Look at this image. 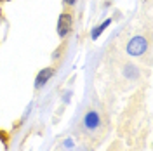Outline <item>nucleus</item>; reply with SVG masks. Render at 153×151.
<instances>
[{"label":"nucleus","mask_w":153,"mask_h":151,"mask_svg":"<svg viewBox=\"0 0 153 151\" xmlns=\"http://www.w3.org/2000/svg\"><path fill=\"white\" fill-rule=\"evenodd\" d=\"M146 50H148V40H146V37H143V35L132 37L127 42V45H125V52L131 57H141Z\"/></svg>","instance_id":"obj_1"},{"label":"nucleus","mask_w":153,"mask_h":151,"mask_svg":"<svg viewBox=\"0 0 153 151\" xmlns=\"http://www.w3.org/2000/svg\"><path fill=\"white\" fill-rule=\"evenodd\" d=\"M71 30H73V16L66 12V10H63L61 14H59V18H57V37L59 38H66L70 33H71Z\"/></svg>","instance_id":"obj_2"},{"label":"nucleus","mask_w":153,"mask_h":151,"mask_svg":"<svg viewBox=\"0 0 153 151\" xmlns=\"http://www.w3.org/2000/svg\"><path fill=\"white\" fill-rule=\"evenodd\" d=\"M54 68H44V70H40L35 76V90H40L42 87H45L49 84V80L54 76Z\"/></svg>","instance_id":"obj_3"},{"label":"nucleus","mask_w":153,"mask_h":151,"mask_svg":"<svg viewBox=\"0 0 153 151\" xmlns=\"http://www.w3.org/2000/svg\"><path fill=\"white\" fill-rule=\"evenodd\" d=\"M99 125H101V116L96 110H91L84 115V127L87 130H96L99 129Z\"/></svg>","instance_id":"obj_4"},{"label":"nucleus","mask_w":153,"mask_h":151,"mask_svg":"<svg viewBox=\"0 0 153 151\" xmlns=\"http://www.w3.org/2000/svg\"><path fill=\"white\" fill-rule=\"evenodd\" d=\"M110 24H111V19L106 18L105 21L101 23V24H97V26H94V28L91 30V38H92V40H97V38L103 35V31H105V30L108 28Z\"/></svg>","instance_id":"obj_5"},{"label":"nucleus","mask_w":153,"mask_h":151,"mask_svg":"<svg viewBox=\"0 0 153 151\" xmlns=\"http://www.w3.org/2000/svg\"><path fill=\"white\" fill-rule=\"evenodd\" d=\"M124 76L129 80H136L139 76V68L136 64H125L124 66Z\"/></svg>","instance_id":"obj_6"},{"label":"nucleus","mask_w":153,"mask_h":151,"mask_svg":"<svg viewBox=\"0 0 153 151\" xmlns=\"http://www.w3.org/2000/svg\"><path fill=\"white\" fill-rule=\"evenodd\" d=\"M71 97H73V92L68 89V90H65V94H63V103L65 104H70L71 103Z\"/></svg>","instance_id":"obj_7"},{"label":"nucleus","mask_w":153,"mask_h":151,"mask_svg":"<svg viewBox=\"0 0 153 151\" xmlns=\"http://www.w3.org/2000/svg\"><path fill=\"white\" fill-rule=\"evenodd\" d=\"M73 146H75V141H73L71 137H66V139L63 141V148H65V150H71Z\"/></svg>","instance_id":"obj_8"},{"label":"nucleus","mask_w":153,"mask_h":151,"mask_svg":"<svg viewBox=\"0 0 153 151\" xmlns=\"http://www.w3.org/2000/svg\"><path fill=\"white\" fill-rule=\"evenodd\" d=\"M31 108H33V104L30 103L28 106H26V111H25V115H23V120H25V118H26V116L30 115V111H31Z\"/></svg>","instance_id":"obj_9"},{"label":"nucleus","mask_w":153,"mask_h":151,"mask_svg":"<svg viewBox=\"0 0 153 151\" xmlns=\"http://www.w3.org/2000/svg\"><path fill=\"white\" fill-rule=\"evenodd\" d=\"M63 4L68 5V7H73V5L76 4V0H63Z\"/></svg>","instance_id":"obj_10"},{"label":"nucleus","mask_w":153,"mask_h":151,"mask_svg":"<svg viewBox=\"0 0 153 151\" xmlns=\"http://www.w3.org/2000/svg\"><path fill=\"white\" fill-rule=\"evenodd\" d=\"M0 23H2V18H0Z\"/></svg>","instance_id":"obj_11"}]
</instances>
